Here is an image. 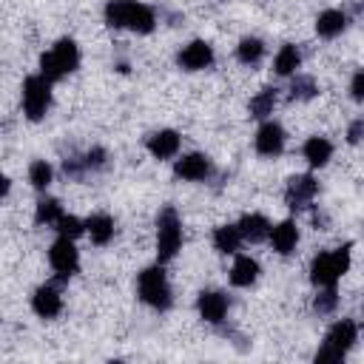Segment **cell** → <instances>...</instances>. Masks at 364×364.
<instances>
[{
	"instance_id": "obj_27",
	"label": "cell",
	"mask_w": 364,
	"mask_h": 364,
	"mask_svg": "<svg viewBox=\"0 0 364 364\" xmlns=\"http://www.w3.org/2000/svg\"><path fill=\"white\" fill-rule=\"evenodd\" d=\"M63 213H65V210H63V202H60L57 196L43 193V196L37 199V205H34V225H37V228H54Z\"/></svg>"
},
{
	"instance_id": "obj_4",
	"label": "cell",
	"mask_w": 364,
	"mask_h": 364,
	"mask_svg": "<svg viewBox=\"0 0 364 364\" xmlns=\"http://www.w3.org/2000/svg\"><path fill=\"white\" fill-rule=\"evenodd\" d=\"M350 264H353V245L350 242H344L333 250H318L310 259V267H307L310 284L313 287H333L350 270Z\"/></svg>"
},
{
	"instance_id": "obj_19",
	"label": "cell",
	"mask_w": 364,
	"mask_h": 364,
	"mask_svg": "<svg viewBox=\"0 0 364 364\" xmlns=\"http://www.w3.org/2000/svg\"><path fill=\"white\" fill-rule=\"evenodd\" d=\"M347 26H350V14L344 11V9H324V11H318V17H316V34L321 37V40H336V37H341L344 31H347Z\"/></svg>"
},
{
	"instance_id": "obj_20",
	"label": "cell",
	"mask_w": 364,
	"mask_h": 364,
	"mask_svg": "<svg viewBox=\"0 0 364 364\" xmlns=\"http://www.w3.org/2000/svg\"><path fill=\"white\" fill-rule=\"evenodd\" d=\"M236 225H239V230H242V239L250 242V245H262V242H267V239H270V228H273V222H270L264 213H259V210L242 213Z\"/></svg>"
},
{
	"instance_id": "obj_36",
	"label": "cell",
	"mask_w": 364,
	"mask_h": 364,
	"mask_svg": "<svg viewBox=\"0 0 364 364\" xmlns=\"http://www.w3.org/2000/svg\"><path fill=\"white\" fill-rule=\"evenodd\" d=\"M11 193V176H3V199H9Z\"/></svg>"
},
{
	"instance_id": "obj_37",
	"label": "cell",
	"mask_w": 364,
	"mask_h": 364,
	"mask_svg": "<svg viewBox=\"0 0 364 364\" xmlns=\"http://www.w3.org/2000/svg\"><path fill=\"white\" fill-rule=\"evenodd\" d=\"M358 327H361V333H364V318H361V324H358Z\"/></svg>"
},
{
	"instance_id": "obj_1",
	"label": "cell",
	"mask_w": 364,
	"mask_h": 364,
	"mask_svg": "<svg viewBox=\"0 0 364 364\" xmlns=\"http://www.w3.org/2000/svg\"><path fill=\"white\" fill-rule=\"evenodd\" d=\"M102 20L108 28H128L134 34H154L159 26L156 9L142 0H105Z\"/></svg>"
},
{
	"instance_id": "obj_28",
	"label": "cell",
	"mask_w": 364,
	"mask_h": 364,
	"mask_svg": "<svg viewBox=\"0 0 364 364\" xmlns=\"http://www.w3.org/2000/svg\"><path fill=\"white\" fill-rule=\"evenodd\" d=\"M26 176H28V185H31L37 193H46V191L51 188V182H54V165H51L48 159H31Z\"/></svg>"
},
{
	"instance_id": "obj_18",
	"label": "cell",
	"mask_w": 364,
	"mask_h": 364,
	"mask_svg": "<svg viewBox=\"0 0 364 364\" xmlns=\"http://www.w3.org/2000/svg\"><path fill=\"white\" fill-rule=\"evenodd\" d=\"M85 236H88L91 245H97V247L111 245L114 236H117V222H114V216L105 213V210H97V213L85 216Z\"/></svg>"
},
{
	"instance_id": "obj_13",
	"label": "cell",
	"mask_w": 364,
	"mask_h": 364,
	"mask_svg": "<svg viewBox=\"0 0 364 364\" xmlns=\"http://www.w3.org/2000/svg\"><path fill=\"white\" fill-rule=\"evenodd\" d=\"M216 63V51L208 40H191L185 43L179 51H176V65L188 74H196V71H208L210 65Z\"/></svg>"
},
{
	"instance_id": "obj_3",
	"label": "cell",
	"mask_w": 364,
	"mask_h": 364,
	"mask_svg": "<svg viewBox=\"0 0 364 364\" xmlns=\"http://www.w3.org/2000/svg\"><path fill=\"white\" fill-rule=\"evenodd\" d=\"M80 63H82V54H80L77 40H74V37H57L54 46L40 54L37 68H40V74H43L48 82H60V80H65L68 74H74V71L80 68Z\"/></svg>"
},
{
	"instance_id": "obj_2",
	"label": "cell",
	"mask_w": 364,
	"mask_h": 364,
	"mask_svg": "<svg viewBox=\"0 0 364 364\" xmlns=\"http://www.w3.org/2000/svg\"><path fill=\"white\" fill-rule=\"evenodd\" d=\"M136 296L154 313H168L173 307V287L168 282L162 262H154L136 273Z\"/></svg>"
},
{
	"instance_id": "obj_29",
	"label": "cell",
	"mask_w": 364,
	"mask_h": 364,
	"mask_svg": "<svg viewBox=\"0 0 364 364\" xmlns=\"http://www.w3.org/2000/svg\"><path fill=\"white\" fill-rule=\"evenodd\" d=\"M313 313L316 316H333L336 307H338V287H316V296H313Z\"/></svg>"
},
{
	"instance_id": "obj_33",
	"label": "cell",
	"mask_w": 364,
	"mask_h": 364,
	"mask_svg": "<svg viewBox=\"0 0 364 364\" xmlns=\"http://www.w3.org/2000/svg\"><path fill=\"white\" fill-rule=\"evenodd\" d=\"M344 139H347V145H353V148L364 142V117L350 119V125H347V131H344Z\"/></svg>"
},
{
	"instance_id": "obj_10",
	"label": "cell",
	"mask_w": 364,
	"mask_h": 364,
	"mask_svg": "<svg viewBox=\"0 0 364 364\" xmlns=\"http://www.w3.org/2000/svg\"><path fill=\"white\" fill-rule=\"evenodd\" d=\"M284 145H287V134H284L282 122H276L273 117L262 119L256 134H253V151L264 159H276L284 154Z\"/></svg>"
},
{
	"instance_id": "obj_16",
	"label": "cell",
	"mask_w": 364,
	"mask_h": 364,
	"mask_svg": "<svg viewBox=\"0 0 364 364\" xmlns=\"http://www.w3.org/2000/svg\"><path fill=\"white\" fill-rule=\"evenodd\" d=\"M259 276H262V264H259L256 256H250V253H236L233 256V264L228 270V282L233 287H239V290L253 287L259 282Z\"/></svg>"
},
{
	"instance_id": "obj_11",
	"label": "cell",
	"mask_w": 364,
	"mask_h": 364,
	"mask_svg": "<svg viewBox=\"0 0 364 364\" xmlns=\"http://www.w3.org/2000/svg\"><path fill=\"white\" fill-rule=\"evenodd\" d=\"M216 173L213 159L202 151H191V154H179L173 159V176L182 182H208Z\"/></svg>"
},
{
	"instance_id": "obj_23",
	"label": "cell",
	"mask_w": 364,
	"mask_h": 364,
	"mask_svg": "<svg viewBox=\"0 0 364 364\" xmlns=\"http://www.w3.org/2000/svg\"><path fill=\"white\" fill-rule=\"evenodd\" d=\"M299 68H301V48L296 43L279 46V51L273 54V74L290 80L293 74H299Z\"/></svg>"
},
{
	"instance_id": "obj_21",
	"label": "cell",
	"mask_w": 364,
	"mask_h": 364,
	"mask_svg": "<svg viewBox=\"0 0 364 364\" xmlns=\"http://www.w3.org/2000/svg\"><path fill=\"white\" fill-rule=\"evenodd\" d=\"M333 151H336V145L327 136H321V134L307 136L304 145H301V156H304V162L310 168H324L333 159Z\"/></svg>"
},
{
	"instance_id": "obj_9",
	"label": "cell",
	"mask_w": 364,
	"mask_h": 364,
	"mask_svg": "<svg viewBox=\"0 0 364 364\" xmlns=\"http://www.w3.org/2000/svg\"><path fill=\"white\" fill-rule=\"evenodd\" d=\"M316 196H318V179H316L310 171H307V173H293V176L284 182V205H287L293 213L313 208Z\"/></svg>"
},
{
	"instance_id": "obj_17",
	"label": "cell",
	"mask_w": 364,
	"mask_h": 364,
	"mask_svg": "<svg viewBox=\"0 0 364 364\" xmlns=\"http://www.w3.org/2000/svg\"><path fill=\"white\" fill-rule=\"evenodd\" d=\"M299 239H301V233H299L296 219H282V222H276L270 228V239L267 242L279 256H293L296 247H299Z\"/></svg>"
},
{
	"instance_id": "obj_31",
	"label": "cell",
	"mask_w": 364,
	"mask_h": 364,
	"mask_svg": "<svg viewBox=\"0 0 364 364\" xmlns=\"http://www.w3.org/2000/svg\"><path fill=\"white\" fill-rule=\"evenodd\" d=\"M82 159H85V165H88L91 173H100V171H105V168L111 165V154H108V148H102V145H91V148L82 154Z\"/></svg>"
},
{
	"instance_id": "obj_14",
	"label": "cell",
	"mask_w": 364,
	"mask_h": 364,
	"mask_svg": "<svg viewBox=\"0 0 364 364\" xmlns=\"http://www.w3.org/2000/svg\"><path fill=\"white\" fill-rule=\"evenodd\" d=\"M31 313L43 321H51L63 313V293H60V284L57 282H46V284H37L34 293H31Z\"/></svg>"
},
{
	"instance_id": "obj_32",
	"label": "cell",
	"mask_w": 364,
	"mask_h": 364,
	"mask_svg": "<svg viewBox=\"0 0 364 364\" xmlns=\"http://www.w3.org/2000/svg\"><path fill=\"white\" fill-rule=\"evenodd\" d=\"M88 173H91V171H88L82 154H80V156H65V159H63V176H65V179H71V182H82Z\"/></svg>"
},
{
	"instance_id": "obj_6",
	"label": "cell",
	"mask_w": 364,
	"mask_h": 364,
	"mask_svg": "<svg viewBox=\"0 0 364 364\" xmlns=\"http://www.w3.org/2000/svg\"><path fill=\"white\" fill-rule=\"evenodd\" d=\"M154 228H156V242H154V245H156V262L168 264V262H173V259L179 256L182 239H185L179 210H176L173 205H162V208L156 210Z\"/></svg>"
},
{
	"instance_id": "obj_15",
	"label": "cell",
	"mask_w": 364,
	"mask_h": 364,
	"mask_svg": "<svg viewBox=\"0 0 364 364\" xmlns=\"http://www.w3.org/2000/svg\"><path fill=\"white\" fill-rule=\"evenodd\" d=\"M145 151H148L156 162L176 159L179 151H182V134L173 131V128H159V131H154V134L145 136Z\"/></svg>"
},
{
	"instance_id": "obj_34",
	"label": "cell",
	"mask_w": 364,
	"mask_h": 364,
	"mask_svg": "<svg viewBox=\"0 0 364 364\" xmlns=\"http://www.w3.org/2000/svg\"><path fill=\"white\" fill-rule=\"evenodd\" d=\"M347 91H350V100H353V102H364V68H355V71H353Z\"/></svg>"
},
{
	"instance_id": "obj_7",
	"label": "cell",
	"mask_w": 364,
	"mask_h": 364,
	"mask_svg": "<svg viewBox=\"0 0 364 364\" xmlns=\"http://www.w3.org/2000/svg\"><path fill=\"white\" fill-rule=\"evenodd\" d=\"M54 82H48L40 71L37 74H28L20 85V105H23V117L28 122H43L51 111V102H54Z\"/></svg>"
},
{
	"instance_id": "obj_22",
	"label": "cell",
	"mask_w": 364,
	"mask_h": 364,
	"mask_svg": "<svg viewBox=\"0 0 364 364\" xmlns=\"http://www.w3.org/2000/svg\"><path fill=\"white\" fill-rule=\"evenodd\" d=\"M210 242H213L216 253H222V256H236V253H239V247L245 245L242 230H239V225H236V222L216 225V228H213V233H210Z\"/></svg>"
},
{
	"instance_id": "obj_5",
	"label": "cell",
	"mask_w": 364,
	"mask_h": 364,
	"mask_svg": "<svg viewBox=\"0 0 364 364\" xmlns=\"http://www.w3.org/2000/svg\"><path fill=\"white\" fill-rule=\"evenodd\" d=\"M358 336H361V327H358L353 318H338V321H333V324L327 327L324 341H321V347L316 350L313 361H316V364H341V361L347 358V353L355 347Z\"/></svg>"
},
{
	"instance_id": "obj_24",
	"label": "cell",
	"mask_w": 364,
	"mask_h": 364,
	"mask_svg": "<svg viewBox=\"0 0 364 364\" xmlns=\"http://www.w3.org/2000/svg\"><path fill=\"white\" fill-rule=\"evenodd\" d=\"M264 51H267V46H264V40L256 37V34H245V37H239V43H236V60H239L242 65H247V68L259 65L262 57H264Z\"/></svg>"
},
{
	"instance_id": "obj_12",
	"label": "cell",
	"mask_w": 364,
	"mask_h": 364,
	"mask_svg": "<svg viewBox=\"0 0 364 364\" xmlns=\"http://www.w3.org/2000/svg\"><path fill=\"white\" fill-rule=\"evenodd\" d=\"M196 313H199V318L205 324L222 327L228 321V313H230V296L225 290H213V287L199 290V296H196Z\"/></svg>"
},
{
	"instance_id": "obj_26",
	"label": "cell",
	"mask_w": 364,
	"mask_h": 364,
	"mask_svg": "<svg viewBox=\"0 0 364 364\" xmlns=\"http://www.w3.org/2000/svg\"><path fill=\"white\" fill-rule=\"evenodd\" d=\"M318 80L313 77V74H293L290 77V85H287V97L293 100V102H310V100H316L318 97Z\"/></svg>"
},
{
	"instance_id": "obj_35",
	"label": "cell",
	"mask_w": 364,
	"mask_h": 364,
	"mask_svg": "<svg viewBox=\"0 0 364 364\" xmlns=\"http://www.w3.org/2000/svg\"><path fill=\"white\" fill-rule=\"evenodd\" d=\"M313 225H316V230H327L330 228V216L318 205H313Z\"/></svg>"
},
{
	"instance_id": "obj_30",
	"label": "cell",
	"mask_w": 364,
	"mask_h": 364,
	"mask_svg": "<svg viewBox=\"0 0 364 364\" xmlns=\"http://www.w3.org/2000/svg\"><path fill=\"white\" fill-rule=\"evenodd\" d=\"M51 230H54L57 236L80 239V236H85V219H80V216H74V213H63Z\"/></svg>"
},
{
	"instance_id": "obj_25",
	"label": "cell",
	"mask_w": 364,
	"mask_h": 364,
	"mask_svg": "<svg viewBox=\"0 0 364 364\" xmlns=\"http://www.w3.org/2000/svg\"><path fill=\"white\" fill-rule=\"evenodd\" d=\"M276 102H279L276 88H273V85H264V88L256 91V94L250 97V102H247V114H250V119H259V122H262V119H270Z\"/></svg>"
},
{
	"instance_id": "obj_8",
	"label": "cell",
	"mask_w": 364,
	"mask_h": 364,
	"mask_svg": "<svg viewBox=\"0 0 364 364\" xmlns=\"http://www.w3.org/2000/svg\"><path fill=\"white\" fill-rule=\"evenodd\" d=\"M48 264L54 270V282L65 284L71 276L80 273V250H77V239L68 236H57L48 245Z\"/></svg>"
}]
</instances>
